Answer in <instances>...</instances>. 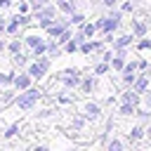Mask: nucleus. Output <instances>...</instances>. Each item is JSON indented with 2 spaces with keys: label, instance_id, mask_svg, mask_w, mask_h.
Masks as SVG:
<instances>
[{
  "label": "nucleus",
  "instance_id": "obj_26",
  "mask_svg": "<svg viewBox=\"0 0 151 151\" xmlns=\"http://www.w3.org/2000/svg\"><path fill=\"white\" fill-rule=\"evenodd\" d=\"M47 54L50 57H59V42H47Z\"/></svg>",
  "mask_w": 151,
  "mask_h": 151
},
{
  "label": "nucleus",
  "instance_id": "obj_12",
  "mask_svg": "<svg viewBox=\"0 0 151 151\" xmlns=\"http://www.w3.org/2000/svg\"><path fill=\"white\" fill-rule=\"evenodd\" d=\"M101 47H104L101 42H92V40H85V42L80 45V52H83V54H92V52H99Z\"/></svg>",
  "mask_w": 151,
  "mask_h": 151
},
{
  "label": "nucleus",
  "instance_id": "obj_13",
  "mask_svg": "<svg viewBox=\"0 0 151 151\" xmlns=\"http://www.w3.org/2000/svg\"><path fill=\"white\" fill-rule=\"evenodd\" d=\"M120 99H123V101H127V104H134V106H137V104L142 101V99H139V92H134L132 87H130V90H125Z\"/></svg>",
  "mask_w": 151,
  "mask_h": 151
},
{
  "label": "nucleus",
  "instance_id": "obj_1",
  "mask_svg": "<svg viewBox=\"0 0 151 151\" xmlns=\"http://www.w3.org/2000/svg\"><path fill=\"white\" fill-rule=\"evenodd\" d=\"M40 97H42V92H40L38 87H28V90H24V92L17 97V106H19L21 111H28V109H33V106L40 101Z\"/></svg>",
  "mask_w": 151,
  "mask_h": 151
},
{
  "label": "nucleus",
  "instance_id": "obj_42",
  "mask_svg": "<svg viewBox=\"0 0 151 151\" xmlns=\"http://www.w3.org/2000/svg\"><path fill=\"white\" fill-rule=\"evenodd\" d=\"M2 19H5V17H2V14H0V21H2Z\"/></svg>",
  "mask_w": 151,
  "mask_h": 151
},
{
  "label": "nucleus",
  "instance_id": "obj_19",
  "mask_svg": "<svg viewBox=\"0 0 151 151\" xmlns=\"http://www.w3.org/2000/svg\"><path fill=\"white\" fill-rule=\"evenodd\" d=\"M132 113H137V106L123 101V104H120V116H132Z\"/></svg>",
  "mask_w": 151,
  "mask_h": 151
},
{
  "label": "nucleus",
  "instance_id": "obj_32",
  "mask_svg": "<svg viewBox=\"0 0 151 151\" xmlns=\"http://www.w3.org/2000/svg\"><path fill=\"white\" fill-rule=\"evenodd\" d=\"M14 64H17V66H24V64H26V57H24L21 52H19V54H14Z\"/></svg>",
  "mask_w": 151,
  "mask_h": 151
},
{
  "label": "nucleus",
  "instance_id": "obj_3",
  "mask_svg": "<svg viewBox=\"0 0 151 151\" xmlns=\"http://www.w3.org/2000/svg\"><path fill=\"white\" fill-rule=\"evenodd\" d=\"M24 42H26V47L31 50V57H33V59H38V57H42V54L47 52V42H45L40 35H35V33H28V35L24 38Z\"/></svg>",
  "mask_w": 151,
  "mask_h": 151
},
{
  "label": "nucleus",
  "instance_id": "obj_15",
  "mask_svg": "<svg viewBox=\"0 0 151 151\" xmlns=\"http://www.w3.org/2000/svg\"><path fill=\"white\" fill-rule=\"evenodd\" d=\"M83 21H85V14L83 12H73V14H68V24H73V26H83Z\"/></svg>",
  "mask_w": 151,
  "mask_h": 151
},
{
  "label": "nucleus",
  "instance_id": "obj_11",
  "mask_svg": "<svg viewBox=\"0 0 151 151\" xmlns=\"http://www.w3.org/2000/svg\"><path fill=\"white\" fill-rule=\"evenodd\" d=\"M66 31V21H54L50 28H47V33H50V38H59L61 33Z\"/></svg>",
  "mask_w": 151,
  "mask_h": 151
},
{
  "label": "nucleus",
  "instance_id": "obj_16",
  "mask_svg": "<svg viewBox=\"0 0 151 151\" xmlns=\"http://www.w3.org/2000/svg\"><path fill=\"white\" fill-rule=\"evenodd\" d=\"M80 90H83L85 94H90V92L94 90V76H87V78L80 83Z\"/></svg>",
  "mask_w": 151,
  "mask_h": 151
},
{
  "label": "nucleus",
  "instance_id": "obj_27",
  "mask_svg": "<svg viewBox=\"0 0 151 151\" xmlns=\"http://www.w3.org/2000/svg\"><path fill=\"white\" fill-rule=\"evenodd\" d=\"M137 50H139V52H144V50H151V40H149V38H142V40H137Z\"/></svg>",
  "mask_w": 151,
  "mask_h": 151
},
{
  "label": "nucleus",
  "instance_id": "obj_6",
  "mask_svg": "<svg viewBox=\"0 0 151 151\" xmlns=\"http://www.w3.org/2000/svg\"><path fill=\"white\" fill-rule=\"evenodd\" d=\"M80 111H83V116H85L87 120H97V118L101 116V106L94 104V101H85V104L80 106Z\"/></svg>",
  "mask_w": 151,
  "mask_h": 151
},
{
  "label": "nucleus",
  "instance_id": "obj_34",
  "mask_svg": "<svg viewBox=\"0 0 151 151\" xmlns=\"http://www.w3.org/2000/svg\"><path fill=\"white\" fill-rule=\"evenodd\" d=\"M120 9H123V12H132V9H134V2H123Z\"/></svg>",
  "mask_w": 151,
  "mask_h": 151
},
{
  "label": "nucleus",
  "instance_id": "obj_22",
  "mask_svg": "<svg viewBox=\"0 0 151 151\" xmlns=\"http://www.w3.org/2000/svg\"><path fill=\"white\" fill-rule=\"evenodd\" d=\"M76 50H80V42H78L76 38H71V40H68V42L64 45V52H68V54H73Z\"/></svg>",
  "mask_w": 151,
  "mask_h": 151
},
{
  "label": "nucleus",
  "instance_id": "obj_2",
  "mask_svg": "<svg viewBox=\"0 0 151 151\" xmlns=\"http://www.w3.org/2000/svg\"><path fill=\"white\" fill-rule=\"evenodd\" d=\"M33 19L38 21V26L50 28V26L57 21V5H45L42 9H35V12H33Z\"/></svg>",
  "mask_w": 151,
  "mask_h": 151
},
{
  "label": "nucleus",
  "instance_id": "obj_7",
  "mask_svg": "<svg viewBox=\"0 0 151 151\" xmlns=\"http://www.w3.org/2000/svg\"><path fill=\"white\" fill-rule=\"evenodd\" d=\"M31 80H33V78H31L28 73H17V76H14V83H12V85H14V87H17L19 92H24V90H28V87H31Z\"/></svg>",
  "mask_w": 151,
  "mask_h": 151
},
{
  "label": "nucleus",
  "instance_id": "obj_31",
  "mask_svg": "<svg viewBox=\"0 0 151 151\" xmlns=\"http://www.w3.org/2000/svg\"><path fill=\"white\" fill-rule=\"evenodd\" d=\"M28 9H31V2L28 0H19V12L21 14H28Z\"/></svg>",
  "mask_w": 151,
  "mask_h": 151
},
{
  "label": "nucleus",
  "instance_id": "obj_23",
  "mask_svg": "<svg viewBox=\"0 0 151 151\" xmlns=\"http://www.w3.org/2000/svg\"><path fill=\"white\" fill-rule=\"evenodd\" d=\"M106 151H123V142L120 139H109L106 142Z\"/></svg>",
  "mask_w": 151,
  "mask_h": 151
},
{
  "label": "nucleus",
  "instance_id": "obj_17",
  "mask_svg": "<svg viewBox=\"0 0 151 151\" xmlns=\"http://www.w3.org/2000/svg\"><path fill=\"white\" fill-rule=\"evenodd\" d=\"M127 134H130V139H132V142H137V139H142V134H146V130H144L142 125H134V127H130V132H127Z\"/></svg>",
  "mask_w": 151,
  "mask_h": 151
},
{
  "label": "nucleus",
  "instance_id": "obj_37",
  "mask_svg": "<svg viewBox=\"0 0 151 151\" xmlns=\"http://www.w3.org/2000/svg\"><path fill=\"white\" fill-rule=\"evenodd\" d=\"M5 28H7V24H5V19L0 21V38H2V33H5Z\"/></svg>",
  "mask_w": 151,
  "mask_h": 151
},
{
  "label": "nucleus",
  "instance_id": "obj_39",
  "mask_svg": "<svg viewBox=\"0 0 151 151\" xmlns=\"http://www.w3.org/2000/svg\"><path fill=\"white\" fill-rule=\"evenodd\" d=\"M33 151H47V146H35Z\"/></svg>",
  "mask_w": 151,
  "mask_h": 151
},
{
  "label": "nucleus",
  "instance_id": "obj_21",
  "mask_svg": "<svg viewBox=\"0 0 151 151\" xmlns=\"http://www.w3.org/2000/svg\"><path fill=\"white\" fill-rule=\"evenodd\" d=\"M7 50H9V54L14 57V54H19V52H21V42L14 38V40H9V42H7Z\"/></svg>",
  "mask_w": 151,
  "mask_h": 151
},
{
  "label": "nucleus",
  "instance_id": "obj_20",
  "mask_svg": "<svg viewBox=\"0 0 151 151\" xmlns=\"http://www.w3.org/2000/svg\"><path fill=\"white\" fill-rule=\"evenodd\" d=\"M83 33H85V38H92L99 28H97V24H83V28H80Z\"/></svg>",
  "mask_w": 151,
  "mask_h": 151
},
{
  "label": "nucleus",
  "instance_id": "obj_18",
  "mask_svg": "<svg viewBox=\"0 0 151 151\" xmlns=\"http://www.w3.org/2000/svg\"><path fill=\"white\" fill-rule=\"evenodd\" d=\"M19 28H21V24H19V21H17V17H14V19H12L9 24H7L5 33H7V35H17V33H19Z\"/></svg>",
  "mask_w": 151,
  "mask_h": 151
},
{
  "label": "nucleus",
  "instance_id": "obj_35",
  "mask_svg": "<svg viewBox=\"0 0 151 151\" xmlns=\"http://www.w3.org/2000/svg\"><path fill=\"white\" fill-rule=\"evenodd\" d=\"M101 5H106V7H116L118 0H101Z\"/></svg>",
  "mask_w": 151,
  "mask_h": 151
},
{
  "label": "nucleus",
  "instance_id": "obj_8",
  "mask_svg": "<svg viewBox=\"0 0 151 151\" xmlns=\"http://www.w3.org/2000/svg\"><path fill=\"white\" fill-rule=\"evenodd\" d=\"M57 9H61L64 14H73L76 7H78V0H54Z\"/></svg>",
  "mask_w": 151,
  "mask_h": 151
},
{
  "label": "nucleus",
  "instance_id": "obj_38",
  "mask_svg": "<svg viewBox=\"0 0 151 151\" xmlns=\"http://www.w3.org/2000/svg\"><path fill=\"white\" fill-rule=\"evenodd\" d=\"M9 5H12V0H0V7H2V9H5V7H9Z\"/></svg>",
  "mask_w": 151,
  "mask_h": 151
},
{
  "label": "nucleus",
  "instance_id": "obj_29",
  "mask_svg": "<svg viewBox=\"0 0 151 151\" xmlns=\"http://www.w3.org/2000/svg\"><path fill=\"white\" fill-rule=\"evenodd\" d=\"M85 120H87L85 116H76V118H73V127H76V130H80V127L85 125Z\"/></svg>",
  "mask_w": 151,
  "mask_h": 151
},
{
  "label": "nucleus",
  "instance_id": "obj_25",
  "mask_svg": "<svg viewBox=\"0 0 151 151\" xmlns=\"http://www.w3.org/2000/svg\"><path fill=\"white\" fill-rule=\"evenodd\" d=\"M71 38H73V33H71V31H68V28H66V31H64V33H61V35H59V38H57V42H59V45H66V42H68V40H71Z\"/></svg>",
  "mask_w": 151,
  "mask_h": 151
},
{
  "label": "nucleus",
  "instance_id": "obj_40",
  "mask_svg": "<svg viewBox=\"0 0 151 151\" xmlns=\"http://www.w3.org/2000/svg\"><path fill=\"white\" fill-rule=\"evenodd\" d=\"M5 85V73H0V87Z\"/></svg>",
  "mask_w": 151,
  "mask_h": 151
},
{
  "label": "nucleus",
  "instance_id": "obj_5",
  "mask_svg": "<svg viewBox=\"0 0 151 151\" xmlns=\"http://www.w3.org/2000/svg\"><path fill=\"white\" fill-rule=\"evenodd\" d=\"M57 80L59 83H64L68 90H76V87H80V73L76 71V68H66V71H61V73H57Z\"/></svg>",
  "mask_w": 151,
  "mask_h": 151
},
{
  "label": "nucleus",
  "instance_id": "obj_9",
  "mask_svg": "<svg viewBox=\"0 0 151 151\" xmlns=\"http://www.w3.org/2000/svg\"><path fill=\"white\" fill-rule=\"evenodd\" d=\"M132 38H134L132 33H125V35H118L116 40H111V45H113V50H125L132 42Z\"/></svg>",
  "mask_w": 151,
  "mask_h": 151
},
{
  "label": "nucleus",
  "instance_id": "obj_10",
  "mask_svg": "<svg viewBox=\"0 0 151 151\" xmlns=\"http://www.w3.org/2000/svg\"><path fill=\"white\" fill-rule=\"evenodd\" d=\"M146 87H149V73L139 76V78L132 83V90H134V92H139V94H144V92H146Z\"/></svg>",
  "mask_w": 151,
  "mask_h": 151
},
{
  "label": "nucleus",
  "instance_id": "obj_28",
  "mask_svg": "<svg viewBox=\"0 0 151 151\" xmlns=\"http://www.w3.org/2000/svg\"><path fill=\"white\" fill-rule=\"evenodd\" d=\"M28 2H31L33 9H42L45 5H50V0H28Z\"/></svg>",
  "mask_w": 151,
  "mask_h": 151
},
{
  "label": "nucleus",
  "instance_id": "obj_30",
  "mask_svg": "<svg viewBox=\"0 0 151 151\" xmlns=\"http://www.w3.org/2000/svg\"><path fill=\"white\" fill-rule=\"evenodd\" d=\"M17 132H19V123H14V125H9V127H7V132H5V137L9 139V137H14Z\"/></svg>",
  "mask_w": 151,
  "mask_h": 151
},
{
  "label": "nucleus",
  "instance_id": "obj_41",
  "mask_svg": "<svg viewBox=\"0 0 151 151\" xmlns=\"http://www.w3.org/2000/svg\"><path fill=\"white\" fill-rule=\"evenodd\" d=\"M146 137H151V125H149V127H146Z\"/></svg>",
  "mask_w": 151,
  "mask_h": 151
},
{
  "label": "nucleus",
  "instance_id": "obj_24",
  "mask_svg": "<svg viewBox=\"0 0 151 151\" xmlns=\"http://www.w3.org/2000/svg\"><path fill=\"white\" fill-rule=\"evenodd\" d=\"M109 68H111V64H109V61H101V64H97V66H94V76H104Z\"/></svg>",
  "mask_w": 151,
  "mask_h": 151
},
{
  "label": "nucleus",
  "instance_id": "obj_33",
  "mask_svg": "<svg viewBox=\"0 0 151 151\" xmlns=\"http://www.w3.org/2000/svg\"><path fill=\"white\" fill-rule=\"evenodd\" d=\"M144 106H146V109H151V90H146V92H144Z\"/></svg>",
  "mask_w": 151,
  "mask_h": 151
},
{
  "label": "nucleus",
  "instance_id": "obj_36",
  "mask_svg": "<svg viewBox=\"0 0 151 151\" xmlns=\"http://www.w3.org/2000/svg\"><path fill=\"white\" fill-rule=\"evenodd\" d=\"M5 50H7V40H2V38H0V54H2Z\"/></svg>",
  "mask_w": 151,
  "mask_h": 151
},
{
  "label": "nucleus",
  "instance_id": "obj_4",
  "mask_svg": "<svg viewBox=\"0 0 151 151\" xmlns=\"http://www.w3.org/2000/svg\"><path fill=\"white\" fill-rule=\"evenodd\" d=\"M47 68H50V57H38L33 64H28L26 66V73L31 76V78H42L45 73H47Z\"/></svg>",
  "mask_w": 151,
  "mask_h": 151
},
{
  "label": "nucleus",
  "instance_id": "obj_14",
  "mask_svg": "<svg viewBox=\"0 0 151 151\" xmlns=\"http://www.w3.org/2000/svg\"><path fill=\"white\" fill-rule=\"evenodd\" d=\"M132 35L134 38H144L146 35V24L144 21H132Z\"/></svg>",
  "mask_w": 151,
  "mask_h": 151
}]
</instances>
